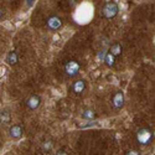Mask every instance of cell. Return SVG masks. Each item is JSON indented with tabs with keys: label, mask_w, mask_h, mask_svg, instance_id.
I'll return each instance as SVG.
<instances>
[{
	"label": "cell",
	"mask_w": 155,
	"mask_h": 155,
	"mask_svg": "<svg viewBox=\"0 0 155 155\" xmlns=\"http://www.w3.org/2000/svg\"><path fill=\"white\" fill-rule=\"evenodd\" d=\"M118 11H119L118 4L115 2H113V0H109V2L104 3V5L102 6L101 14L104 19H114L118 15Z\"/></svg>",
	"instance_id": "obj_1"
},
{
	"label": "cell",
	"mask_w": 155,
	"mask_h": 155,
	"mask_svg": "<svg viewBox=\"0 0 155 155\" xmlns=\"http://www.w3.org/2000/svg\"><path fill=\"white\" fill-rule=\"evenodd\" d=\"M153 132L148 128H141L137 133V140L140 145H148L153 140Z\"/></svg>",
	"instance_id": "obj_2"
},
{
	"label": "cell",
	"mask_w": 155,
	"mask_h": 155,
	"mask_svg": "<svg viewBox=\"0 0 155 155\" xmlns=\"http://www.w3.org/2000/svg\"><path fill=\"white\" fill-rule=\"evenodd\" d=\"M80 70H81V64L74 60H70L64 63V73H66L67 77H76L78 74Z\"/></svg>",
	"instance_id": "obj_3"
},
{
	"label": "cell",
	"mask_w": 155,
	"mask_h": 155,
	"mask_svg": "<svg viewBox=\"0 0 155 155\" xmlns=\"http://www.w3.org/2000/svg\"><path fill=\"white\" fill-rule=\"evenodd\" d=\"M86 87H87V82H86L84 80H77V81H74V82L71 84L70 92H71L72 94L80 96V94H82V93L84 92Z\"/></svg>",
	"instance_id": "obj_4"
},
{
	"label": "cell",
	"mask_w": 155,
	"mask_h": 155,
	"mask_svg": "<svg viewBox=\"0 0 155 155\" xmlns=\"http://www.w3.org/2000/svg\"><path fill=\"white\" fill-rule=\"evenodd\" d=\"M46 25H47V28L51 31H57V30H60L62 28V20L57 15H50L47 18Z\"/></svg>",
	"instance_id": "obj_5"
},
{
	"label": "cell",
	"mask_w": 155,
	"mask_h": 155,
	"mask_svg": "<svg viewBox=\"0 0 155 155\" xmlns=\"http://www.w3.org/2000/svg\"><path fill=\"white\" fill-rule=\"evenodd\" d=\"M112 106L115 110H119L123 108L124 106V93L118 91V92H115L114 96L112 97Z\"/></svg>",
	"instance_id": "obj_6"
},
{
	"label": "cell",
	"mask_w": 155,
	"mask_h": 155,
	"mask_svg": "<svg viewBox=\"0 0 155 155\" xmlns=\"http://www.w3.org/2000/svg\"><path fill=\"white\" fill-rule=\"evenodd\" d=\"M41 104V97L38 94H32L26 99V107L31 110H36Z\"/></svg>",
	"instance_id": "obj_7"
},
{
	"label": "cell",
	"mask_w": 155,
	"mask_h": 155,
	"mask_svg": "<svg viewBox=\"0 0 155 155\" xmlns=\"http://www.w3.org/2000/svg\"><path fill=\"white\" fill-rule=\"evenodd\" d=\"M22 133H24V129L20 124H15V125H11L10 129H9V134L12 139H20L22 137Z\"/></svg>",
	"instance_id": "obj_8"
},
{
	"label": "cell",
	"mask_w": 155,
	"mask_h": 155,
	"mask_svg": "<svg viewBox=\"0 0 155 155\" xmlns=\"http://www.w3.org/2000/svg\"><path fill=\"white\" fill-rule=\"evenodd\" d=\"M122 45L119 44V42H115V44H113L112 46H110V50H109V52L117 58V57H119L120 55H122Z\"/></svg>",
	"instance_id": "obj_9"
},
{
	"label": "cell",
	"mask_w": 155,
	"mask_h": 155,
	"mask_svg": "<svg viewBox=\"0 0 155 155\" xmlns=\"http://www.w3.org/2000/svg\"><path fill=\"white\" fill-rule=\"evenodd\" d=\"M82 118L84 120H93V119L97 118V114H96V112L93 109H86L82 113Z\"/></svg>",
	"instance_id": "obj_10"
},
{
	"label": "cell",
	"mask_w": 155,
	"mask_h": 155,
	"mask_svg": "<svg viewBox=\"0 0 155 155\" xmlns=\"http://www.w3.org/2000/svg\"><path fill=\"white\" fill-rule=\"evenodd\" d=\"M8 62H9V64H11V66H15V64H18L19 56H18V54L15 52V51H11V52H9V55H8Z\"/></svg>",
	"instance_id": "obj_11"
},
{
	"label": "cell",
	"mask_w": 155,
	"mask_h": 155,
	"mask_svg": "<svg viewBox=\"0 0 155 155\" xmlns=\"http://www.w3.org/2000/svg\"><path fill=\"white\" fill-rule=\"evenodd\" d=\"M103 60H104V62H106V64H107L108 67H113L114 64H115V57L110 52H107Z\"/></svg>",
	"instance_id": "obj_12"
},
{
	"label": "cell",
	"mask_w": 155,
	"mask_h": 155,
	"mask_svg": "<svg viewBox=\"0 0 155 155\" xmlns=\"http://www.w3.org/2000/svg\"><path fill=\"white\" fill-rule=\"evenodd\" d=\"M10 119H11V115H10L9 110L5 109V110H3L2 113H0V120H2V123L8 124L10 122Z\"/></svg>",
	"instance_id": "obj_13"
},
{
	"label": "cell",
	"mask_w": 155,
	"mask_h": 155,
	"mask_svg": "<svg viewBox=\"0 0 155 155\" xmlns=\"http://www.w3.org/2000/svg\"><path fill=\"white\" fill-rule=\"evenodd\" d=\"M42 151L44 153H48L51 149H52V141L51 140H47V141H45V143L42 144Z\"/></svg>",
	"instance_id": "obj_14"
},
{
	"label": "cell",
	"mask_w": 155,
	"mask_h": 155,
	"mask_svg": "<svg viewBox=\"0 0 155 155\" xmlns=\"http://www.w3.org/2000/svg\"><path fill=\"white\" fill-rule=\"evenodd\" d=\"M55 155H68V154H67V151H66V150L61 149V150H58V151H57Z\"/></svg>",
	"instance_id": "obj_15"
},
{
	"label": "cell",
	"mask_w": 155,
	"mask_h": 155,
	"mask_svg": "<svg viewBox=\"0 0 155 155\" xmlns=\"http://www.w3.org/2000/svg\"><path fill=\"white\" fill-rule=\"evenodd\" d=\"M125 155H139V153L135 151V150H129V151L125 153Z\"/></svg>",
	"instance_id": "obj_16"
},
{
	"label": "cell",
	"mask_w": 155,
	"mask_h": 155,
	"mask_svg": "<svg viewBox=\"0 0 155 155\" xmlns=\"http://www.w3.org/2000/svg\"><path fill=\"white\" fill-rule=\"evenodd\" d=\"M4 16V9L3 8H0V19H2Z\"/></svg>",
	"instance_id": "obj_17"
}]
</instances>
